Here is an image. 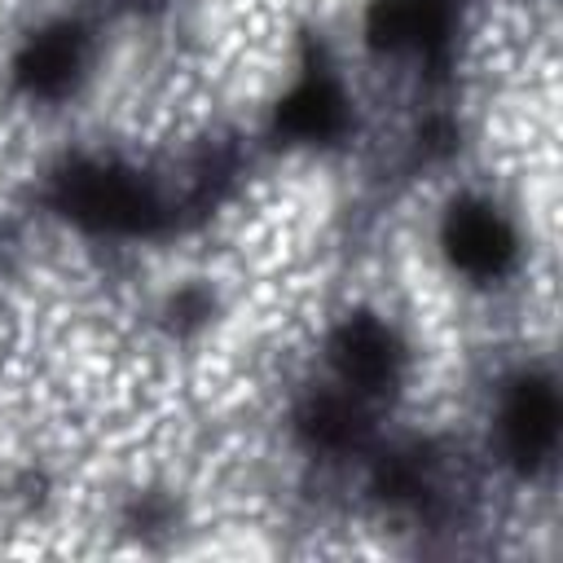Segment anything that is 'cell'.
I'll list each match as a JSON object with an SVG mask.
<instances>
[{"instance_id": "obj_1", "label": "cell", "mask_w": 563, "mask_h": 563, "mask_svg": "<svg viewBox=\"0 0 563 563\" xmlns=\"http://www.w3.org/2000/svg\"><path fill=\"white\" fill-rule=\"evenodd\" d=\"M57 207L97 233H150L163 216L158 198L132 172L106 163H75L57 176Z\"/></svg>"}, {"instance_id": "obj_2", "label": "cell", "mask_w": 563, "mask_h": 563, "mask_svg": "<svg viewBox=\"0 0 563 563\" xmlns=\"http://www.w3.org/2000/svg\"><path fill=\"white\" fill-rule=\"evenodd\" d=\"M444 251L466 277H501L515 264V229L488 202H457L444 220Z\"/></svg>"}, {"instance_id": "obj_3", "label": "cell", "mask_w": 563, "mask_h": 563, "mask_svg": "<svg viewBox=\"0 0 563 563\" xmlns=\"http://www.w3.org/2000/svg\"><path fill=\"white\" fill-rule=\"evenodd\" d=\"M501 440L515 466L537 471L559 440V396L545 378H523L501 409Z\"/></svg>"}, {"instance_id": "obj_4", "label": "cell", "mask_w": 563, "mask_h": 563, "mask_svg": "<svg viewBox=\"0 0 563 563\" xmlns=\"http://www.w3.org/2000/svg\"><path fill=\"white\" fill-rule=\"evenodd\" d=\"M330 356L347 387L356 391H387L400 374V343L396 334L374 317H352L339 325Z\"/></svg>"}, {"instance_id": "obj_5", "label": "cell", "mask_w": 563, "mask_h": 563, "mask_svg": "<svg viewBox=\"0 0 563 563\" xmlns=\"http://www.w3.org/2000/svg\"><path fill=\"white\" fill-rule=\"evenodd\" d=\"M84 70V35L75 26L40 31L18 57V84L35 97H62Z\"/></svg>"}, {"instance_id": "obj_6", "label": "cell", "mask_w": 563, "mask_h": 563, "mask_svg": "<svg viewBox=\"0 0 563 563\" xmlns=\"http://www.w3.org/2000/svg\"><path fill=\"white\" fill-rule=\"evenodd\" d=\"M347 123V101L330 79H303L277 106V128L295 141H330Z\"/></svg>"}, {"instance_id": "obj_7", "label": "cell", "mask_w": 563, "mask_h": 563, "mask_svg": "<svg viewBox=\"0 0 563 563\" xmlns=\"http://www.w3.org/2000/svg\"><path fill=\"white\" fill-rule=\"evenodd\" d=\"M299 422H303V435L317 449H330V453L356 449L365 440V413L347 396H317V400H308Z\"/></svg>"}, {"instance_id": "obj_8", "label": "cell", "mask_w": 563, "mask_h": 563, "mask_svg": "<svg viewBox=\"0 0 563 563\" xmlns=\"http://www.w3.org/2000/svg\"><path fill=\"white\" fill-rule=\"evenodd\" d=\"M365 35H369V44L383 48V53L409 48V40H413L409 0H374V9H369V18H365Z\"/></svg>"}, {"instance_id": "obj_9", "label": "cell", "mask_w": 563, "mask_h": 563, "mask_svg": "<svg viewBox=\"0 0 563 563\" xmlns=\"http://www.w3.org/2000/svg\"><path fill=\"white\" fill-rule=\"evenodd\" d=\"M136 4H141V0H136Z\"/></svg>"}]
</instances>
